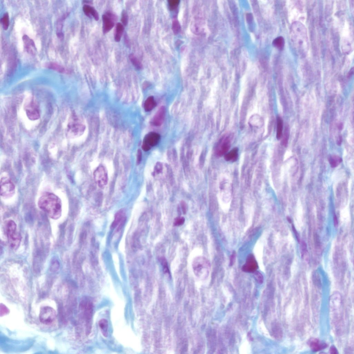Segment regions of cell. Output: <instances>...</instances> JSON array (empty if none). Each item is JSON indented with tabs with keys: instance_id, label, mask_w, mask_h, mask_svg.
<instances>
[{
	"instance_id": "cell-21",
	"label": "cell",
	"mask_w": 354,
	"mask_h": 354,
	"mask_svg": "<svg viewBox=\"0 0 354 354\" xmlns=\"http://www.w3.org/2000/svg\"><path fill=\"white\" fill-rule=\"evenodd\" d=\"M99 325L102 334L105 337L108 335V323L107 320L102 319L99 322Z\"/></svg>"
},
{
	"instance_id": "cell-5",
	"label": "cell",
	"mask_w": 354,
	"mask_h": 354,
	"mask_svg": "<svg viewBox=\"0 0 354 354\" xmlns=\"http://www.w3.org/2000/svg\"><path fill=\"white\" fill-rule=\"evenodd\" d=\"M57 314L54 309L50 306H44L42 308L39 314V319L41 323L44 325H51L55 322Z\"/></svg>"
},
{
	"instance_id": "cell-4",
	"label": "cell",
	"mask_w": 354,
	"mask_h": 354,
	"mask_svg": "<svg viewBox=\"0 0 354 354\" xmlns=\"http://www.w3.org/2000/svg\"><path fill=\"white\" fill-rule=\"evenodd\" d=\"M193 271L199 278H203L209 273L210 269L209 261L206 258L198 256L195 258L192 262Z\"/></svg>"
},
{
	"instance_id": "cell-43",
	"label": "cell",
	"mask_w": 354,
	"mask_h": 354,
	"mask_svg": "<svg viewBox=\"0 0 354 354\" xmlns=\"http://www.w3.org/2000/svg\"><path fill=\"white\" fill-rule=\"evenodd\" d=\"M334 226L337 227L338 225V222L337 216L335 215H334Z\"/></svg>"
},
{
	"instance_id": "cell-22",
	"label": "cell",
	"mask_w": 354,
	"mask_h": 354,
	"mask_svg": "<svg viewBox=\"0 0 354 354\" xmlns=\"http://www.w3.org/2000/svg\"><path fill=\"white\" fill-rule=\"evenodd\" d=\"M124 30V26L123 24L119 23H117L115 34V40L117 42H119L120 41Z\"/></svg>"
},
{
	"instance_id": "cell-34",
	"label": "cell",
	"mask_w": 354,
	"mask_h": 354,
	"mask_svg": "<svg viewBox=\"0 0 354 354\" xmlns=\"http://www.w3.org/2000/svg\"><path fill=\"white\" fill-rule=\"evenodd\" d=\"M121 21L124 26L127 25L128 23V16L126 11H123L122 13Z\"/></svg>"
},
{
	"instance_id": "cell-48",
	"label": "cell",
	"mask_w": 354,
	"mask_h": 354,
	"mask_svg": "<svg viewBox=\"0 0 354 354\" xmlns=\"http://www.w3.org/2000/svg\"><path fill=\"white\" fill-rule=\"evenodd\" d=\"M287 221H288V222H289L290 223H291V219H290V218H289V217H287Z\"/></svg>"
},
{
	"instance_id": "cell-16",
	"label": "cell",
	"mask_w": 354,
	"mask_h": 354,
	"mask_svg": "<svg viewBox=\"0 0 354 354\" xmlns=\"http://www.w3.org/2000/svg\"><path fill=\"white\" fill-rule=\"evenodd\" d=\"M308 344L314 352H318L326 348L327 345L317 339L312 338L309 340Z\"/></svg>"
},
{
	"instance_id": "cell-29",
	"label": "cell",
	"mask_w": 354,
	"mask_h": 354,
	"mask_svg": "<svg viewBox=\"0 0 354 354\" xmlns=\"http://www.w3.org/2000/svg\"><path fill=\"white\" fill-rule=\"evenodd\" d=\"M181 27L179 22L176 19H174L172 23V29L174 34H177L180 32Z\"/></svg>"
},
{
	"instance_id": "cell-3",
	"label": "cell",
	"mask_w": 354,
	"mask_h": 354,
	"mask_svg": "<svg viewBox=\"0 0 354 354\" xmlns=\"http://www.w3.org/2000/svg\"><path fill=\"white\" fill-rule=\"evenodd\" d=\"M5 229L11 248L14 249L18 248L22 238L17 231L16 223L12 220H8L5 223Z\"/></svg>"
},
{
	"instance_id": "cell-7",
	"label": "cell",
	"mask_w": 354,
	"mask_h": 354,
	"mask_svg": "<svg viewBox=\"0 0 354 354\" xmlns=\"http://www.w3.org/2000/svg\"><path fill=\"white\" fill-rule=\"evenodd\" d=\"M94 177L95 182L100 188H103L108 183L107 173L103 166H99L94 173Z\"/></svg>"
},
{
	"instance_id": "cell-8",
	"label": "cell",
	"mask_w": 354,
	"mask_h": 354,
	"mask_svg": "<svg viewBox=\"0 0 354 354\" xmlns=\"http://www.w3.org/2000/svg\"><path fill=\"white\" fill-rule=\"evenodd\" d=\"M231 138L229 136L225 135L220 140L216 148V155L221 157L227 153L231 146Z\"/></svg>"
},
{
	"instance_id": "cell-14",
	"label": "cell",
	"mask_w": 354,
	"mask_h": 354,
	"mask_svg": "<svg viewBox=\"0 0 354 354\" xmlns=\"http://www.w3.org/2000/svg\"><path fill=\"white\" fill-rule=\"evenodd\" d=\"M166 113L165 106H163L160 108L154 115L152 120V123L154 126H159L161 125L164 120Z\"/></svg>"
},
{
	"instance_id": "cell-25",
	"label": "cell",
	"mask_w": 354,
	"mask_h": 354,
	"mask_svg": "<svg viewBox=\"0 0 354 354\" xmlns=\"http://www.w3.org/2000/svg\"><path fill=\"white\" fill-rule=\"evenodd\" d=\"M129 58L131 62L137 69L140 70L142 69V65L140 61L133 54H131L129 55Z\"/></svg>"
},
{
	"instance_id": "cell-27",
	"label": "cell",
	"mask_w": 354,
	"mask_h": 354,
	"mask_svg": "<svg viewBox=\"0 0 354 354\" xmlns=\"http://www.w3.org/2000/svg\"><path fill=\"white\" fill-rule=\"evenodd\" d=\"M48 67L50 69L58 71L59 72L63 73L65 71L64 68L57 64L50 63L48 65Z\"/></svg>"
},
{
	"instance_id": "cell-2",
	"label": "cell",
	"mask_w": 354,
	"mask_h": 354,
	"mask_svg": "<svg viewBox=\"0 0 354 354\" xmlns=\"http://www.w3.org/2000/svg\"><path fill=\"white\" fill-rule=\"evenodd\" d=\"M291 37L296 50L299 54L304 55L308 48V35L305 26L299 22L293 24L291 26Z\"/></svg>"
},
{
	"instance_id": "cell-9",
	"label": "cell",
	"mask_w": 354,
	"mask_h": 354,
	"mask_svg": "<svg viewBox=\"0 0 354 354\" xmlns=\"http://www.w3.org/2000/svg\"><path fill=\"white\" fill-rule=\"evenodd\" d=\"M160 135L155 132H151L145 136L142 145V150L145 151H149L151 147L155 146L160 141Z\"/></svg>"
},
{
	"instance_id": "cell-46",
	"label": "cell",
	"mask_w": 354,
	"mask_h": 354,
	"mask_svg": "<svg viewBox=\"0 0 354 354\" xmlns=\"http://www.w3.org/2000/svg\"><path fill=\"white\" fill-rule=\"evenodd\" d=\"M125 42L126 44V45H128V46H129V38H128L127 36V35L125 36Z\"/></svg>"
},
{
	"instance_id": "cell-26",
	"label": "cell",
	"mask_w": 354,
	"mask_h": 354,
	"mask_svg": "<svg viewBox=\"0 0 354 354\" xmlns=\"http://www.w3.org/2000/svg\"><path fill=\"white\" fill-rule=\"evenodd\" d=\"M284 43V38L281 37L276 38L273 42L275 46L279 50H282L283 48Z\"/></svg>"
},
{
	"instance_id": "cell-12",
	"label": "cell",
	"mask_w": 354,
	"mask_h": 354,
	"mask_svg": "<svg viewBox=\"0 0 354 354\" xmlns=\"http://www.w3.org/2000/svg\"><path fill=\"white\" fill-rule=\"evenodd\" d=\"M25 111L27 116L30 120H37L40 117L39 111L33 101H31L26 106Z\"/></svg>"
},
{
	"instance_id": "cell-18",
	"label": "cell",
	"mask_w": 354,
	"mask_h": 354,
	"mask_svg": "<svg viewBox=\"0 0 354 354\" xmlns=\"http://www.w3.org/2000/svg\"><path fill=\"white\" fill-rule=\"evenodd\" d=\"M83 10L86 16L89 18L93 17L95 20H98L99 16L98 13L95 9L88 5H85L83 7Z\"/></svg>"
},
{
	"instance_id": "cell-38",
	"label": "cell",
	"mask_w": 354,
	"mask_h": 354,
	"mask_svg": "<svg viewBox=\"0 0 354 354\" xmlns=\"http://www.w3.org/2000/svg\"><path fill=\"white\" fill-rule=\"evenodd\" d=\"M205 155H206V154H205L204 152L202 153L201 155L200 158V162H199V163H200L199 164H200V168L202 167L203 165Z\"/></svg>"
},
{
	"instance_id": "cell-15",
	"label": "cell",
	"mask_w": 354,
	"mask_h": 354,
	"mask_svg": "<svg viewBox=\"0 0 354 354\" xmlns=\"http://www.w3.org/2000/svg\"><path fill=\"white\" fill-rule=\"evenodd\" d=\"M82 304L85 310V314L88 326H90V322L93 313V304L90 300H85V302Z\"/></svg>"
},
{
	"instance_id": "cell-41",
	"label": "cell",
	"mask_w": 354,
	"mask_h": 354,
	"mask_svg": "<svg viewBox=\"0 0 354 354\" xmlns=\"http://www.w3.org/2000/svg\"><path fill=\"white\" fill-rule=\"evenodd\" d=\"M155 169L158 173L161 172L162 170V166L161 164L158 163L156 166Z\"/></svg>"
},
{
	"instance_id": "cell-31",
	"label": "cell",
	"mask_w": 354,
	"mask_h": 354,
	"mask_svg": "<svg viewBox=\"0 0 354 354\" xmlns=\"http://www.w3.org/2000/svg\"><path fill=\"white\" fill-rule=\"evenodd\" d=\"M289 128L288 127H286L285 130L283 139H282V144L285 146H286L288 143V139L289 136Z\"/></svg>"
},
{
	"instance_id": "cell-11",
	"label": "cell",
	"mask_w": 354,
	"mask_h": 354,
	"mask_svg": "<svg viewBox=\"0 0 354 354\" xmlns=\"http://www.w3.org/2000/svg\"><path fill=\"white\" fill-rule=\"evenodd\" d=\"M116 19L115 15L111 11L107 12L106 14L103 15V33L106 34L111 30L114 26V20Z\"/></svg>"
},
{
	"instance_id": "cell-19",
	"label": "cell",
	"mask_w": 354,
	"mask_h": 354,
	"mask_svg": "<svg viewBox=\"0 0 354 354\" xmlns=\"http://www.w3.org/2000/svg\"><path fill=\"white\" fill-rule=\"evenodd\" d=\"M238 150L237 148L233 149L225 155L224 159L227 161L234 162L236 161L238 156Z\"/></svg>"
},
{
	"instance_id": "cell-17",
	"label": "cell",
	"mask_w": 354,
	"mask_h": 354,
	"mask_svg": "<svg viewBox=\"0 0 354 354\" xmlns=\"http://www.w3.org/2000/svg\"><path fill=\"white\" fill-rule=\"evenodd\" d=\"M23 40L26 51L31 55H34L37 52V49L33 41L26 35L24 36Z\"/></svg>"
},
{
	"instance_id": "cell-37",
	"label": "cell",
	"mask_w": 354,
	"mask_h": 354,
	"mask_svg": "<svg viewBox=\"0 0 354 354\" xmlns=\"http://www.w3.org/2000/svg\"><path fill=\"white\" fill-rule=\"evenodd\" d=\"M181 206L182 212L184 214H186L187 212L188 207L185 201H182L181 202Z\"/></svg>"
},
{
	"instance_id": "cell-6",
	"label": "cell",
	"mask_w": 354,
	"mask_h": 354,
	"mask_svg": "<svg viewBox=\"0 0 354 354\" xmlns=\"http://www.w3.org/2000/svg\"><path fill=\"white\" fill-rule=\"evenodd\" d=\"M1 195L2 197L10 198L15 194V187L10 178L2 177L1 180Z\"/></svg>"
},
{
	"instance_id": "cell-39",
	"label": "cell",
	"mask_w": 354,
	"mask_h": 354,
	"mask_svg": "<svg viewBox=\"0 0 354 354\" xmlns=\"http://www.w3.org/2000/svg\"><path fill=\"white\" fill-rule=\"evenodd\" d=\"M142 154L141 150H138L137 154V163L138 164H139L142 159Z\"/></svg>"
},
{
	"instance_id": "cell-23",
	"label": "cell",
	"mask_w": 354,
	"mask_h": 354,
	"mask_svg": "<svg viewBox=\"0 0 354 354\" xmlns=\"http://www.w3.org/2000/svg\"><path fill=\"white\" fill-rule=\"evenodd\" d=\"M329 161L330 165L333 168L337 167L342 161L341 158L338 155H332L329 158Z\"/></svg>"
},
{
	"instance_id": "cell-30",
	"label": "cell",
	"mask_w": 354,
	"mask_h": 354,
	"mask_svg": "<svg viewBox=\"0 0 354 354\" xmlns=\"http://www.w3.org/2000/svg\"><path fill=\"white\" fill-rule=\"evenodd\" d=\"M160 261L163 266L164 272L166 274H169V270L168 265L167 262L165 259V258L164 257H162L160 258Z\"/></svg>"
},
{
	"instance_id": "cell-42",
	"label": "cell",
	"mask_w": 354,
	"mask_h": 354,
	"mask_svg": "<svg viewBox=\"0 0 354 354\" xmlns=\"http://www.w3.org/2000/svg\"><path fill=\"white\" fill-rule=\"evenodd\" d=\"M330 353L331 354H337L338 353V351L336 349L335 347L334 346H332L330 349Z\"/></svg>"
},
{
	"instance_id": "cell-40",
	"label": "cell",
	"mask_w": 354,
	"mask_h": 354,
	"mask_svg": "<svg viewBox=\"0 0 354 354\" xmlns=\"http://www.w3.org/2000/svg\"><path fill=\"white\" fill-rule=\"evenodd\" d=\"M236 252H234L233 254L231 256L230 258V264L231 266L233 265L234 263L235 260H236Z\"/></svg>"
},
{
	"instance_id": "cell-10",
	"label": "cell",
	"mask_w": 354,
	"mask_h": 354,
	"mask_svg": "<svg viewBox=\"0 0 354 354\" xmlns=\"http://www.w3.org/2000/svg\"><path fill=\"white\" fill-rule=\"evenodd\" d=\"M82 130L81 125L74 120H71L68 125L67 135L70 138L76 137L80 134Z\"/></svg>"
},
{
	"instance_id": "cell-47",
	"label": "cell",
	"mask_w": 354,
	"mask_h": 354,
	"mask_svg": "<svg viewBox=\"0 0 354 354\" xmlns=\"http://www.w3.org/2000/svg\"><path fill=\"white\" fill-rule=\"evenodd\" d=\"M343 123H340L339 124V126H338V128H339V129L340 130L343 129Z\"/></svg>"
},
{
	"instance_id": "cell-33",
	"label": "cell",
	"mask_w": 354,
	"mask_h": 354,
	"mask_svg": "<svg viewBox=\"0 0 354 354\" xmlns=\"http://www.w3.org/2000/svg\"><path fill=\"white\" fill-rule=\"evenodd\" d=\"M179 3L178 0H171L169 1V8L172 10H174L177 8Z\"/></svg>"
},
{
	"instance_id": "cell-20",
	"label": "cell",
	"mask_w": 354,
	"mask_h": 354,
	"mask_svg": "<svg viewBox=\"0 0 354 354\" xmlns=\"http://www.w3.org/2000/svg\"><path fill=\"white\" fill-rule=\"evenodd\" d=\"M156 105V103L153 96L147 98L144 104V108L145 111L149 112L152 110Z\"/></svg>"
},
{
	"instance_id": "cell-35",
	"label": "cell",
	"mask_w": 354,
	"mask_h": 354,
	"mask_svg": "<svg viewBox=\"0 0 354 354\" xmlns=\"http://www.w3.org/2000/svg\"><path fill=\"white\" fill-rule=\"evenodd\" d=\"M185 219L183 217H178L175 219L174 221V225L176 226L182 225L185 222Z\"/></svg>"
},
{
	"instance_id": "cell-45",
	"label": "cell",
	"mask_w": 354,
	"mask_h": 354,
	"mask_svg": "<svg viewBox=\"0 0 354 354\" xmlns=\"http://www.w3.org/2000/svg\"><path fill=\"white\" fill-rule=\"evenodd\" d=\"M292 229H293V232H294V233H295V234L296 236H297V240H298V242H299V236H298V233H297V232L296 230L295 227H294L293 226V227H292Z\"/></svg>"
},
{
	"instance_id": "cell-32",
	"label": "cell",
	"mask_w": 354,
	"mask_h": 354,
	"mask_svg": "<svg viewBox=\"0 0 354 354\" xmlns=\"http://www.w3.org/2000/svg\"><path fill=\"white\" fill-rule=\"evenodd\" d=\"M254 273V277L256 280L259 283L262 284L264 281L263 276L261 273L258 272H255Z\"/></svg>"
},
{
	"instance_id": "cell-36",
	"label": "cell",
	"mask_w": 354,
	"mask_h": 354,
	"mask_svg": "<svg viewBox=\"0 0 354 354\" xmlns=\"http://www.w3.org/2000/svg\"><path fill=\"white\" fill-rule=\"evenodd\" d=\"M300 251H301V254L303 257H304V256L307 254V246H306V244L304 241H303L301 243Z\"/></svg>"
},
{
	"instance_id": "cell-24",
	"label": "cell",
	"mask_w": 354,
	"mask_h": 354,
	"mask_svg": "<svg viewBox=\"0 0 354 354\" xmlns=\"http://www.w3.org/2000/svg\"><path fill=\"white\" fill-rule=\"evenodd\" d=\"M283 122L280 117L277 119V127L276 137L278 139H280L282 136L283 130Z\"/></svg>"
},
{
	"instance_id": "cell-44",
	"label": "cell",
	"mask_w": 354,
	"mask_h": 354,
	"mask_svg": "<svg viewBox=\"0 0 354 354\" xmlns=\"http://www.w3.org/2000/svg\"><path fill=\"white\" fill-rule=\"evenodd\" d=\"M342 141H343V138L341 136H339L337 141V143L338 145H340L342 143Z\"/></svg>"
},
{
	"instance_id": "cell-28",
	"label": "cell",
	"mask_w": 354,
	"mask_h": 354,
	"mask_svg": "<svg viewBox=\"0 0 354 354\" xmlns=\"http://www.w3.org/2000/svg\"><path fill=\"white\" fill-rule=\"evenodd\" d=\"M1 22L3 28L7 30L9 25V18L8 14L6 13L1 20Z\"/></svg>"
},
{
	"instance_id": "cell-1",
	"label": "cell",
	"mask_w": 354,
	"mask_h": 354,
	"mask_svg": "<svg viewBox=\"0 0 354 354\" xmlns=\"http://www.w3.org/2000/svg\"><path fill=\"white\" fill-rule=\"evenodd\" d=\"M38 205L40 209L46 212L52 219L57 220L61 216V200L53 193H44L38 200Z\"/></svg>"
},
{
	"instance_id": "cell-13",
	"label": "cell",
	"mask_w": 354,
	"mask_h": 354,
	"mask_svg": "<svg viewBox=\"0 0 354 354\" xmlns=\"http://www.w3.org/2000/svg\"><path fill=\"white\" fill-rule=\"evenodd\" d=\"M258 264L253 255H249L247 258L246 262L242 267L244 272L254 273L258 269Z\"/></svg>"
}]
</instances>
